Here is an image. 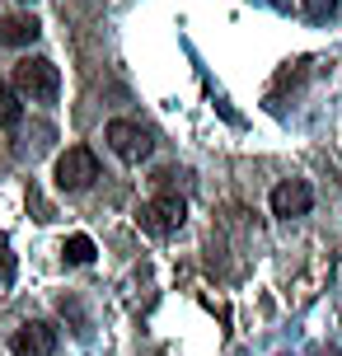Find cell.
<instances>
[{"label": "cell", "mask_w": 342, "mask_h": 356, "mask_svg": "<svg viewBox=\"0 0 342 356\" xmlns=\"http://www.w3.org/2000/svg\"><path fill=\"white\" fill-rule=\"evenodd\" d=\"M61 253H66V263L85 267V263H94V239L90 234H71V239L61 244Z\"/></svg>", "instance_id": "cell-8"}, {"label": "cell", "mask_w": 342, "mask_h": 356, "mask_svg": "<svg viewBox=\"0 0 342 356\" xmlns=\"http://www.w3.org/2000/svg\"><path fill=\"white\" fill-rule=\"evenodd\" d=\"M38 33H42V24L33 15H5L0 19V42L5 47H28V42H38Z\"/></svg>", "instance_id": "cell-7"}, {"label": "cell", "mask_w": 342, "mask_h": 356, "mask_svg": "<svg viewBox=\"0 0 342 356\" xmlns=\"http://www.w3.org/2000/svg\"><path fill=\"white\" fill-rule=\"evenodd\" d=\"M24 5H28V0H24Z\"/></svg>", "instance_id": "cell-12"}, {"label": "cell", "mask_w": 342, "mask_h": 356, "mask_svg": "<svg viewBox=\"0 0 342 356\" xmlns=\"http://www.w3.org/2000/svg\"><path fill=\"white\" fill-rule=\"evenodd\" d=\"M104 141H108V150L117 155V160H127V164H141L145 155L155 150V136H150V127L127 122V118H113V122L104 127Z\"/></svg>", "instance_id": "cell-2"}, {"label": "cell", "mask_w": 342, "mask_h": 356, "mask_svg": "<svg viewBox=\"0 0 342 356\" xmlns=\"http://www.w3.org/2000/svg\"><path fill=\"white\" fill-rule=\"evenodd\" d=\"M10 352H15V356H52L56 352V328H52V323H42V319L24 323L15 338H10Z\"/></svg>", "instance_id": "cell-6"}, {"label": "cell", "mask_w": 342, "mask_h": 356, "mask_svg": "<svg viewBox=\"0 0 342 356\" xmlns=\"http://www.w3.org/2000/svg\"><path fill=\"white\" fill-rule=\"evenodd\" d=\"M300 10H305V19H314V24H324L333 10H338V0H300Z\"/></svg>", "instance_id": "cell-10"}, {"label": "cell", "mask_w": 342, "mask_h": 356, "mask_svg": "<svg viewBox=\"0 0 342 356\" xmlns=\"http://www.w3.org/2000/svg\"><path fill=\"white\" fill-rule=\"evenodd\" d=\"M15 89H19V99L52 104L56 94H61V71H56L47 56H24L15 66Z\"/></svg>", "instance_id": "cell-1"}, {"label": "cell", "mask_w": 342, "mask_h": 356, "mask_svg": "<svg viewBox=\"0 0 342 356\" xmlns=\"http://www.w3.org/2000/svg\"><path fill=\"white\" fill-rule=\"evenodd\" d=\"M19 118H24L19 89L15 85H0V127H19Z\"/></svg>", "instance_id": "cell-9"}, {"label": "cell", "mask_w": 342, "mask_h": 356, "mask_svg": "<svg viewBox=\"0 0 342 356\" xmlns=\"http://www.w3.org/2000/svg\"><path fill=\"white\" fill-rule=\"evenodd\" d=\"M10 277H15V253H10L5 234H0V282H10Z\"/></svg>", "instance_id": "cell-11"}, {"label": "cell", "mask_w": 342, "mask_h": 356, "mask_svg": "<svg viewBox=\"0 0 342 356\" xmlns=\"http://www.w3.org/2000/svg\"><path fill=\"white\" fill-rule=\"evenodd\" d=\"M309 207H314V188L305 178H286V183L272 188V216L295 220V216H309Z\"/></svg>", "instance_id": "cell-5"}, {"label": "cell", "mask_w": 342, "mask_h": 356, "mask_svg": "<svg viewBox=\"0 0 342 356\" xmlns=\"http://www.w3.org/2000/svg\"><path fill=\"white\" fill-rule=\"evenodd\" d=\"M183 220H188V207H183V197H174V193L150 197V202H141V211H136V225H141L145 234H155V239L174 234Z\"/></svg>", "instance_id": "cell-3"}, {"label": "cell", "mask_w": 342, "mask_h": 356, "mask_svg": "<svg viewBox=\"0 0 342 356\" xmlns=\"http://www.w3.org/2000/svg\"><path fill=\"white\" fill-rule=\"evenodd\" d=\"M94 178H99V160H94L90 145H71V150L56 160V188H61V193H85Z\"/></svg>", "instance_id": "cell-4"}]
</instances>
